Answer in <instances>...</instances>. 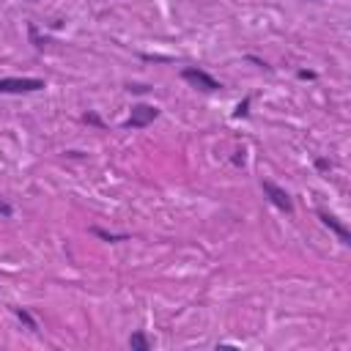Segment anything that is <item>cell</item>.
Returning a JSON list of instances; mask_svg holds the SVG:
<instances>
[{"mask_svg":"<svg viewBox=\"0 0 351 351\" xmlns=\"http://www.w3.org/2000/svg\"><path fill=\"white\" fill-rule=\"evenodd\" d=\"M47 82L38 80V77H3L0 80V93H36V90H44Z\"/></svg>","mask_w":351,"mask_h":351,"instance_id":"1","label":"cell"},{"mask_svg":"<svg viewBox=\"0 0 351 351\" xmlns=\"http://www.w3.org/2000/svg\"><path fill=\"white\" fill-rule=\"evenodd\" d=\"M156 118H159V107H154V104H134L132 115L123 121V129H145Z\"/></svg>","mask_w":351,"mask_h":351,"instance_id":"2","label":"cell"},{"mask_svg":"<svg viewBox=\"0 0 351 351\" xmlns=\"http://www.w3.org/2000/svg\"><path fill=\"white\" fill-rule=\"evenodd\" d=\"M181 77H184L189 85H195V88H200V90H206V93H214V90H219V88H222V85H219L208 71L195 69V66H186V69L181 71Z\"/></svg>","mask_w":351,"mask_h":351,"instance_id":"3","label":"cell"},{"mask_svg":"<svg viewBox=\"0 0 351 351\" xmlns=\"http://www.w3.org/2000/svg\"><path fill=\"white\" fill-rule=\"evenodd\" d=\"M261 189H263V195L269 197V203H271L274 208H280V211H285V214L293 211V200H291V195H288L282 186H277L274 181H261Z\"/></svg>","mask_w":351,"mask_h":351,"instance_id":"4","label":"cell"},{"mask_svg":"<svg viewBox=\"0 0 351 351\" xmlns=\"http://www.w3.org/2000/svg\"><path fill=\"white\" fill-rule=\"evenodd\" d=\"M318 217H321V222L329 228V230H335L337 233V239L343 241V244H351V233H348V228L335 217V214H329V211H324V208H318Z\"/></svg>","mask_w":351,"mask_h":351,"instance_id":"5","label":"cell"},{"mask_svg":"<svg viewBox=\"0 0 351 351\" xmlns=\"http://www.w3.org/2000/svg\"><path fill=\"white\" fill-rule=\"evenodd\" d=\"M129 348H132V351H148L151 343H148L145 332H132V337H129Z\"/></svg>","mask_w":351,"mask_h":351,"instance_id":"6","label":"cell"},{"mask_svg":"<svg viewBox=\"0 0 351 351\" xmlns=\"http://www.w3.org/2000/svg\"><path fill=\"white\" fill-rule=\"evenodd\" d=\"M14 315H16V318H19V321H22V324H25L27 329L38 332V324H36V318H33V315H30V313H27L25 307H14Z\"/></svg>","mask_w":351,"mask_h":351,"instance_id":"7","label":"cell"},{"mask_svg":"<svg viewBox=\"0 0 351 351\" xmlns=\"http://www.w3.org/2000/svg\"><path fill=\"white\" fill-rule=\"evenodd\" d=\"M93 233L101 236V239H107V241H123L126 239V233H104L101 228H93Z\"/></svg>","mask_w":351,"mask_h":351,"instance_id":"8","label":"cell"},{"mask_svg":"<svg viewBox=\"0 0 351 351\" xmlns=\"http://www.w3.org/2000/svg\"><path fill=\"white\" fill-rule=\"evenodd\" d=\"M247 107H250V96H247V99H244V101H239V107H236V112H233V118H244V115H247V112H250V110H247Z\"/></svg>","mask_w":351,"mask_h":351,"instance_id":"9","label":"cell"},{"mask_svg":"<svg viewBox=\"0 0 351 351\" xmlns=\"http://www.w3.org/2000/svg\"><path fill=\"white\" fill-rule=\"evenodd\" d=\"M0 211H3L5 217H11V206H8V203H3V200H0Z\"/></svg>","mask_w":351,"mask_h":351,"instance_id":"10","label":"cell"},{"mask_svg":"<svg viewBox=\"0 0 351 351\" xmlns=\"http://www.w3.org/2000/svg\"><path fill=\"white\" fill-rule=\"evenodd\" d=\"M315 167H318V170H326V167H329V162H326V159H318V162H315Z\"/></svg>","mask_w":351,"mask_h":351,"instance_id":"11","label":"cell"},{"mask_svg":"<svg viewBox=\"0 0 351 351\" xmlns=\"http://www.w3.org/2000/svg\"><path fill=\"white\" fill-rule=\"evenodd\" d=\"M30 3H33V0H30Z\"/></svg>","mask_w":351,"mask_h":351,"instance_id":"12","label":"cell"}]
</instances>
